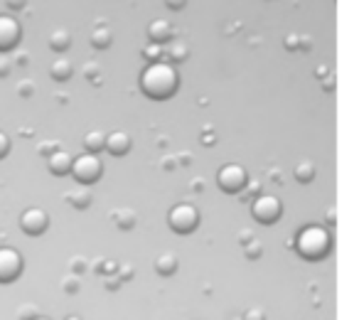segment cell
I'll list each match as a JSON object with an SVG mask.
<instances>
[{"label":"cell","instance_id":"2e32d148","mask_svg":"<svg viewBox=\"0 0 359 320\" xmlns=\"http://www.w3.org/2000/svg\"><path fill=\"white\" fill-rule=\"evenodd\" d=\"M135 222H138V217H135V212L130 210V207H123V210L114 212V225L118 227L121 232H130L135 227Z\"/></svg>","mask_w":359,"mask_h":320},{"label":"cell","instance_id":"836d02e7","mask_svg":"<svg viewBox=\"0 0 359 320\" xmlns=\"http://www.w3.org/2000/svg\"><path fill=\"white\" fill-rule=\"evenodd\" d=\"M6 6L11 8V11H22V8L27 6V0H6Z\"/></svg>","mask_w":359,"mask_h":320},{"label":"cell","instance_id":"44dd1931","mask_svg":"<svg viewBox=\"0 0 359 320\" xmlns=\"http://www.w3.org/2000/svg\"><path fill=\"white\" fill-rule=\"evenodd\" d=\"M295 180L298 182H313V178H315V166L310 163V160H303V163H298L295 166Z\"/></svg>","mask_w":359,"mask_h":320},{"label":"cell","instance_id":"b9f144b4","mask_svg":"<svg viewBox=\"0 0 359 320\" xmlns=\"http://www.w3.org/2000/svg\"><path fill=\"white\" fill-rule=\"evenodd\" d=\"M65 320H81V318H79V315H67Z\"/></svg>","mask_w":359,"mask_h":320},{"label":"cell","instance_id":"8fae6325","mask_svg":"<svg viewBox=\"0 0 359 320\" xmlns=\"http://www.w3.org/2000/svg\"><path fill=\"white\" fill-rule=\"evenodd\" d=\"M145 35H148V42L150 45H168L170 40H172V25H170L168 20H153L148 25V30H145Z\"/></svg>","mask_w":359,"mask_h":320},{"label":"cell","instance_id":"ffe728a7","mask_svg":"<svg viewBox=\"0 0 359 320\" xmlns=\"http://www.w3.org/2000/svg\"><path fill=\"white\" fill-rule=\"evenodd\" d=\"M170 50L165 52V57L170 60V65H175V62H185L187 55H190V50H187V45H182V42H168Z\"/></svg>","mask_w":359,"mask_h":320},{"label":"cell","instance_id":"f1b7e54d","mask_svg":"<svg viewBox=\"0 0 359 320\" xmlns=\"http://www.w3.org/2000/svg\"><path fill=\"white\" fill-rule=\"evenodd\" d=\"M241 320H266V310L264 308H249Z\"/></svg>","mask_w":359,"mask_h":320},{"label":"cell","instance_id":"4fadbf2b","mask_svg":"<svg viewBox=\"0 0 359 320\" xmlns=\"http://www.w3.org/2000/svg\"><path fill=\"white\" fill-rule=\"evenodd\" d=\"M67 202H69L74 210H86V207L94 202V195H91L89 190H86V185L81 187H72L69 192H67Z\"/></svg>","mask_w":359,"mask_h":320},{"label":"cell","instance_id":"f35d334b","mask_svg":"<svg viewBox=\"0 0 359 320\" xmlns=\"http://www.w3.org/2000/svg\"><path fill=\"white\" fill-rule=\"evenodd\" d=\"M177 163H182V166H190V163H192L190 153H185V155H180V158H177Z\"/></svg>","mask_w":359,"mask_h":320},{"label":"cell","instance_id":"ac0fdd59","mask_svg":"<svg viewBox=\"0 0 359 320\" xmlns=\"http://www.w3.org/2000/svg\"><path fill=\"white\" fill-rule=\"evenodd\" d=\"M111 42H114V35H111L109 27L99 25L91 32V45H94L96 50H106V47H111Z\"/></svg>","mask_w":359,"mask_h":320},{"label":"cell","instance_id":"9c48e42d","mask_svg":"<svg viewBox=\"0 0 359 320\" xmlns=\"http://www.w3.org/2000/svg\"><path fill=\"white\" fill-rule=\"evenodd\" d=\"M20 227L25 234L40 236V234H45L47 227H50V215H47L45 210H40V207H30V210H25L20 215Z\"/></svg>","mask_w":359,"mask_h":320},{"label":"cell","instance_id":"1f68e13d","mask_svg":"<svg viewBox=\"0 0 359 320\" xmlns=\"http://www.w3.org/2000/svg\"><path fill=\"white\" fill-rule=\"evenodd\" d=\"M285 47H288V50H298V47H300V35H288V37H285Z\"/></svg>","mask_w":359,"mask_h":320},{"label":"cell","instance_id":"7bdbcfd3","mask_svg":"<svg viewBox=\"0 0 359 320\" xmlns=\"http://www.w3.org/2000/svg\"><path fill=\"white\" fill-rule=\"evenodd\" d=\"M32 320H50V318H42V315H37V318H32Z\"/></svg>","mask_w":359,"mask_h":320},{"label":"cell","instance_id":"d6986e66","mask_svg":"<svg viewBox=\"0 0 359 320\" xmlns=\"http://www.w3.org/2000/svg\"><path fill=\"white\" fill-rule=\"evenodd\" d=\"M50 47L55 52H65V50H69L72 47V35L67 30H55L50 35Z\"/></svg>","mask_w":359,"mask_h":320},{"label":"cell","instance_id":"277c9868","mask_svg":"<svg viewBox=\"0 0 359 320\" xmlns=\"http://www.w3.org/2000/svg\"><path fill=\"white\" fill-rule=\"evenodd\" d=\"M251 215H254L256 222H261V225H273V222L280 220V215H283V205H280L278 197L273 195H256L254 202H251Z\"/></svg>","mask_w":359,"mask_h":320},{"label":"cell","instance_id":"ab89813d","mask_svg":"<svg viewBox=\"0 0 359 320\" xmlns=\"http://www.w3.org/2000/svg\"><path fill=\"white\" fill-rule=\"evenodd\" d=\"M327 222H330V225H334V210H332V207L327 210Z\"/></svg>","mask_w":359,"mask_h":320},{"label":"cell","instance_id":"d590c367","mask_svg":"<svg viewBox=\"0 0 359 320\" xmlns=\"http://www.w3.org/2000/svg\"><path fill=\"white\" fill-rule=\"evenodd\" d=\"M251 239H254V232H251V229H241V234H239L241 244H249Z\"/></svg>","mask_w":359,"mask_h":320},{"label":"cell","instance_id":"7c38bea8","mask_svg":"<svg viewBox=\"0 0 359 320\" xmlns=\"http://www.w3.org/2000/svg\"><path fill=\"white\" fill-rule=\"evenodd\" d=\"M130 145H133V140H130V135L126 133V131H114V133L106 135V145H104V148L109 150L111 155L121 158V155L128 153Z\"/></svg>","mask_w":359,"mask_h":320},{"label":"cell","instance_id":"8992f818","mask_svg":"<svg viewBox=\"0 0 359 320\" xmlns=\"http://www.w3.org/2000/svg\"><path fill=\"white\" fill-rule=\"evenodd\" d=\"M249 182V175H246L244 166H236V163H229V166H222L219 173H217V185L222 187L229 195H236L241 192Z\"/></svg>","mask_w":359,"mask_h":320},{"label":"cell","instance_id":"9a60e30c","mask_svg":"<svg viewBox=\"0 0 359 320\" xmlns=\"http://www.w3.org/2000/svg\"><path fill=\"white\" fill-rule=\"evenodd\" d=\"M72 74H74V65L69 60H55L50 67V76L55 81H69Z\"/></svg>","mask_w":359,"mask_h":320},{"label":"cell","instance_id":"d6a6232c","mask_svg":"<svg viewBox=\"0 0 359 320\" xmlns=\"http://www.w3.org/2000/svg\"><path fill=\"white\" fill-rule=\"evenodd\" d=\"M104 279H106V288H109V291H116V288H118V286H121L118 276H116V279H114V274L104 276Z\"/></svg>","mask_w":359,"mask_h":320},{"label":"cell","instance_id":"30bf717a","mask_svg":"<svg viewBox=\"0 0 359 320\" xmlns=\"http://www.w3.org/2000/svg\"><path fill=\"white\" fill-rule=\"evenodd\" d=\"M72 155L67 153V150H62V148H57L55 153H50L47 155V171L52 173V175H57V178H62V175H69V171H72Z\"/></svg>","mask_w":359,"mask_h":320},{"label":"cell","instance_id":"74e56055","mask_svg":"<svg viewBox=\"0 0 359 320\" xmlns=\"http://www.w3.org/2000/svg\"><path fill=\"white\" fill-rule=\"evenodd\" d=\"M11 69H13V67H11V62L0 60V76H8V74H11Z\"/></svg>","mask_w":359,"mask_h":320},{"label":"cell","instance_id":"e575fe53","mask_svg":"<svg viewBox=\"0 0 359 320\" xmlns=\"http://www.w3.org/2000/svg\"><path fill=\"white\" fill-rule=\"evenodd\" d=\"M175 166H177V160H175L172 155H165V158H163V168H165V171H175Z\"/></svg>","mask_w":359,"mask_h":320},{"label":"cell","instance_id":"6da1fadb","mask_svg":"<svg viewBox=\"0 0 359 320\" xmlns=\"http://www.w3.org/2000/svg\"><path fill=\"white\" fill-rule=\"evenodd\" d=\"M180 74L175 65L165 60H155L140 72V91L153 101H165L177 91Z\"/></svg>","mask_w":359,"mask_h":320},{"label":"cell","instance_id":"52a82bcc","mask_svg":"<svg viewBox=\"0 0 359 320\" xmlns=\"http://www.w3.org/2000/svg\"><path fill=\"white\" fill-rule=\"evenodd\" d=\"M22 256L11 246H0V284H11L20 276Z\"/></svg>","mask_w":359,"mask_h":320},{"label":"cell","instance_id":"e0dca14e","mask_svg":"<svg viewBox=\"0 0 359 320\" xmlns=\"http://www.w3.org/2000/svg\"><path fill=\"white\" fill-rule=\"evenodd\" d=\"M84 150L86 153H96L99 155L101 150H104V145H106V135H104V131H89V133L84 135Z\"/></svg>","mask_w":359,"mask_h":320},{"label":"cell","instance_id":"83f0119b","mask_svg":"<svg viewBox=\"0 0 359 320\" xmlns=\"http://www.w3.org/2000/svg\"><path fill=\"white\" fill-rule=\"evenodd\" d=\"M57 148H60V143H57V140H45V143H40V145H37V153H40V155H45V158H47V155H50V153H55Z\"/></svg>","mask_w":359,"mask_h":320},{"label":"cell","instance_id":"3957f363","mask_svg":"<svg viewBox=\"0 0 359 320\" xmlns=\"http://www.w3.org/2000/svg\"><path fill=\"white\" fill-rule=\"evenodd\" d=\"M72 175L79 185H94L96 180L101 178L104 173V166H101V160L96 153H81L79 158L72 160Z\"/></svg>","mask_w":359,"mask_h":320},{"label":"cell","instance_id":"4dcf8cb0","mask_svg":"<svg viewBox=\"0 0 359 320\" xmlns=\"http://www.w3.org/2000/svg\"><path fill=\"white\" fill-rule=\"evenodd\" d=\"M165 6H168L170 11H182V8L187 6V0H165Z\"/></svg>","mask_w":359,"mask_h":320},{"label":"cell","instance_id":"f546056e","mask_svg":"<svg viewBox=\"0 0 359 320\" xmlns=\"http://www.w3.org/2000/svg\"><path fill=\"white\" fill-rule=\"evenodd\" d=\"M8 153H11V138H8V133L0 131V160L6 158Z\"/></svg>","mask_w":359,"mask_h":320},{"label":"cell","instance_id":"ba28073f","mask_svg":"<svg viewBox=\"0 0 359 320\" xmlns=\"http://www.w3.org/2000/svg\"><path fill=\"white\" fill-rule=\"evenodd\" d=\"M22 27L13 15H0V52H11L20 45Z\"/></svg>","mask_w":359,"mask_h":320},{"label":"cell","instance_id":"8d00e7d4","mask_svg":"<svg viewBox=\"0 0 359 320\" xmlns=\"http://www.w3.org/2000/svg\"><path fill=\"white\" fill-rule=\"evenodd\" d=\"M192 192H197V195H200V192H205V180H200V178H197V180H192Z\"/></svg>","mask_w":359,"mask_h":320},{"label":"cell","instance_id":"7402d4cb","mask_svg":"<svg viewBox=\"0 0 359 320\" xmlns=\"http://www.w3.org/2000/svg\"><path fill=\"white\" fill-rule=\"evenodd\" d=\"M86 269H89V264H86L84 256H72L69 264H67V271H69V274H76V276H81Z\"/></svg>","mask_w":359,"mask_h":320},{"label":"cell","instance_id":"5bb4252c","mask_svg":"<svg viewBox=\"0 0 359 320\" xmlns=\"http://www.w3.org/2000/svg\"><path fill=\"white\" fill-rule=\"evenodd\" d=\"M155 271L160 276H172L177 271V256L172 251H163V254L155 259Z\"/></svg>","mask_w":359,"mask_h":320},{"label":"cell","instance_id":"60d3db41","mask_svg":"<svg viewBox=\"0 0 359 320\" xmlns=\"http://www.w3.org/2000/svg\"><path fill=\"white\" fill-rule=\"evenodd\" d=\"M202 140H205L207 145H212V143H215V135H205V138H202Z\"/></svg>","mask_w":359,"mask_h":320},{"label":"cell","instance_id":"d4e9b609","mask_svg":"<svg viewBox=\"0 0 359 320\" xmlns=\"http://www.w3.org/2000/svg\"><path fill=\"white\" fill-rule=\"evenodd\" d=\"M37 315H40V313H37V308L32 303L22 305V308L18 310V318H20V320H32V318H37Z\"/></svg>","mask_w":359,"mask_h":320},{"label":"cell","instance_id":"603a6c76","mask_svg":"<svg viewBox=\"0 0 359 320\" xmlns=\"http://www.w3.org/2000/svg\"><path fill=\"white\" fill-rule=\"evenodd\" d=\"M79 286H81V281H79V276H76V274H67L65 279H62V288H65L67 293H76V291H79Z\"/></svg>","mask_w":359,"mask_h":320},{"label":"cell","instance_id":"cb8c5ba5","mask_svg":"<svg viewBox=\"0 0 359 320\" xmlns=\"http://www.w3.org/2000/svg\"><path fill=\"white\" fill-rule=\"evenodd\" d=\"M244 249H246V256H249V259H259V256L264 254V246H261V241H256V239H251L249 244H244Z\"/></svg>","mask_w":359,"mask_h":320},{"label":"cell","instance_id":"5b68a950","mask_svg":"<svg viewBox=\"0 0 359 320\" xmlns=\"http://www.w3.org/2000/svg\"><path fill=\"white\" fill-rule=\"evenodd\" d=\"M197 222H200V212H197L195 205H187V202L175 205L168 215V225L172 227L177 234H190L197 227Z\"/></svg>","mask_w":359,"mask_h":320},{"label":"cell","instance_id":"4316f807","mask_svg":"<svg viewBox=\"0 0 359 320\" xmlns=\"http://www.w3.org/2000/svg\"><path fill=\"white\" fill-rule=\"evenodd\" d=\"M18 94H20V96H25V99H30V96L35 94V84H32L30 79L20 81V84H18Z\"/></svg>","mask_w":359,"mask_h":320},{"label":"cell","instance_id":"7a4b0ae2","mask_svg":"<svg viewBox=\"0 0 359 320\" xmlns=\"http://www.w3.org/2000/svg\"><path fill=\"white\" fill-rule=\"evenodd\" d=\"M330 244H332L330 232L320 225H310V227H305L298 234V239H295V251H298L303 259L318 261L330 251Z\"/></svg>","mask_w":359,"mask_h":320},{"label":"cell","instance_id":"484cf974","mask_svg":"<svg viewBox=\"0 0 359 320\" xmlns=\"http://www.w3.org/2000/svg\"><path fill=\"white\" fill-rule=\"evenodd\" d=\"M116 276H118V281H130V279H133V266H130V264H118Z\"/></svg>","mask_w":359,"mask_h":320}]
</instances>
